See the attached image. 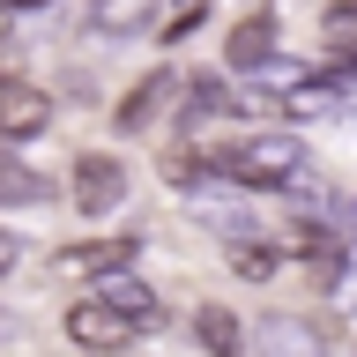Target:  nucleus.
I'll return each instance as SVG.
<instances>
[{
  "mask_svg": "<svg viewBox=\"0 0 357 357\" xmlns=\"http://www.w3.org/2000/svg\"><path fill=\"white\" fill-rule=\"evenodd\" d=\"M52 194H60V186H52L45 172H30L22 156H8V149H0V201H15V208H45Z\"/></svg>",
  "mask_w": 357,
  "mask_h": 357,
  "instance_id": "obj_6",
  "label": "nucleus"
},
{
  "mask_svg": "<svg viewBox=\"0 0 357 357\" xmlns=\"http://www.w3.org/2000/svg\"><path fill=\"white\" fill-rule=\"evenodd\" d=\"M335 305L357 312V245H342V253H335Z\"/></svg>",
  "mask_w": 357,
  "mask_h": 357,
  "instance_id": "obj_13",
  "label": "nucleus"
},
{
  "mask_svg": "<svg viewBox=\"0 0 357 357\" xmlns=\"http://www.w3.org/2000/svg\"><path fill=\"white\" fill-rule=\"evenodd\" d=\"M268 45H275V22H268V15H253V22H238V30H231V60L253 75V67L268 60Z\"/></svg>",
  "mask_w": 357,
  "mask_h": 357,
  "instance_id": "obj_10",
  "label": "nucleus"
},
{
  "mask_svg": "<svg viewBox=\"0 0 357 357\" xmlns=\"http://www.w3.org/2000/svg\"><path fill=\"white\" fill-rule=\"evenodd\" d=\"M15 253H22V245L8 238V231H0V275H8V268H15Z\"/></svg>",
  "mask_w": 357,
  "mask_h": 357,
  "instance_id": "obj_17",
  "label": "nucleus"
},
{
  "mask_svg": "<svg viewBox=\"0 0 357 357\" xmlns=\"http://www.w3.org/2000/svg\"><path fill=\"white\" fill-rule=\"evenodd\" d=\"M164 89H172V75H149V82H142V89H134V97H127V105H119V127H149V112L156 105H164Z\"/></svg>",
  "mask_w": 357,
  "mask_h": 357,
  "instance_id": "obj_11",
  "label": "nucleus"
},
{
  "mask_svg": "<svg viewBox=\"0 0 357 357\" xmlns=\"http://www.w3.org/2000/svg\"><path fill=\"white\" fill-rule=\"evenodd\" d=\"M0 8H38V0H0Z\"/></svg>",
  "mask_w": 357,
  "mask_h": 357,
  "instance_id": "obj_18",
  "label": "nucleus"
},
{
  "mask_svg": "<svg viewBox=\"0 0 357 357\" xmlns=\"http://www.w3.org/2000/svg\"><path fill=\"white\" fill-rule=\"evenodd\" d=\"M97 298H105V305H119L134 320V328H156V320H164V305H156V290L142 283V275H119V268H105V283H97Z\"/></svg>",
  "mask_w": 357,
  "mask_h": 357,
  "instance_id": "obj_5",
  "label": "nucleus"
},
{
  "mask_svg": "<svg viewBox=\"0 0 357 357\" xmlns=\"http://www.w3.org/2000/svg\"><path fill=\"white\" fill-rule=\"evenodd\" d=\"M0 22H8V8H0Z\"/></svg>",
  "mask_w": 357,
  "mask_h": 357,
  "instance_id": "obj_20",
  "label": "nucleus"
},
{
  "mask_svg": "<svg viewBox=\"0 0 357 357\" xmlns=\"http://www.w3.org/2000/svg\"><path fill=\"white\" fill-rule=\"evenodd\" d=\"M194 335L208 342V350H238V320H231L223 305H208V312H201V320H194Z\"/></svg>",
  "mask_w": 357,
  "mask_h": 357,
  "instance_id": "obj_12",
  "label": "nucleus"
},
{
  "mask_svg": "<svg viewBox=\"0 0 357 357\" xmlns=\"http://www.w3.org/2000/svg\"><path fill=\"white\" fill-rule=\"evenodd\" d=\"M0 82H8V60H0Z\"/></svg>",
  "mask_w": 357,
  "mask_h": 357,
  "instance_id": "obj_19",
  "label": "nucleus"
},
{
  "mask_svg": "<svg viewBox=\"0 0 357 357\" xmlns=\"http://www.w3.org/2000/svg\"><path fill=\"white\" fill-rule=\"evenodd\" d=\"M194 112H223V89L216 82H194V89H186V119H194Z\"/></svg>",
  "mask_w": 357,
  "mask_h": 357,
  "instance_id": "obj_16",
  "label": "nucleus"
},
{
  "mask_svg": "<svg viewBox=\"0 0 357 357\" xmlns=\"http://www.w3.org/2000/svg\"><path fill=\"white\" fill-rule=\"evenodd\" d=\"M208 172H223L231 186H268V194H283V186L305 178V142H298V134H253L238 149H216Z\"/></svg>",
  "mask_w": 357,
  "mask_h": 357,
  "instance_id": "obj_1",
  "label": "nucleus"
},
{
  "mask_svg": "<svg viewBox=\"0 0 357 357\" xmlns=\"http://www.w3.org/2000/svg\"><path fill=\"white\" fill-rule=\"evenodd\" d=\"M67 342H82V350H127L134 342V320L105 298H82V305H67Z\"/></svg>",
  "mask_w": 357,
  "mask_h": 357,
  "instance_id": "obj_2",
  "label": "nucleus"
},
{
  "mask_svg": "<svg viewBox=\"0 0 357 357\" xmlns=\"http://www.w3.org/2000/svg\"><path fill=\"white\" fill-rule=\"evenodd\" d=\"M134 261V238H105V245H67L60 253V275H105V268H127Z\"/></svg>",
  "mask_w": 357,
  "mask_h": 357,
  "instance_id": "obj_8",
  "label": "nucleus"
},
{
  "mask_svg": "<svg viewBox=\"0 0 357 357\" xmlns=\"http://www.w3.org/2000/svg\"><path fill=\"white\" fill-rule=\"evenodd\" d=\"M231 268H238V275H253V283H261L268 268H275V253H268V245H231Z\"/></svg>",
  "mask_w": 357,
  "mask_h": 357,
  "instance_id": "obj_15",
  "label": "nucleus"
},
{
  "mask_svg": "<svg viewBox=\"0 0 357 357\" xmlns=\"http://www.w3.org/2000/svg\"><path fill=\"white\" fill-rule=\"evenodd\" d=\"M127 201V164L119 156H82L75 164V208L82 216H112Z\"/></svg>",
  "mask_w": 357,
  "mask_h": 357,
  "instance_id": "obj_3",
  "label": "nucleus"
},
{
  "mask_svg": "<svg viewBox=\"0 0 357 357\" xmlns=\"http://www.w3.org/2000/svg\"><path fill=\"white\" fill-rule=\"evenodd\" d=\"M149 22V0H89V30H112V38H127Z\"/></svg>",
  "mask_w": 357,
  "mask_h": 357,
  "instance_id": "obj_9",
  "label": "nucleus"
},
{
  "mask_svg": "<svg viewBox=\"0 0 357 357\" xmlns=\"http://www.w3.org/2000/svg\"><path fill=\"white\" fill-rule=\"evenodd\" d=\"M201 15H208V0H172V15H164V38H186Z\"/></svg>",
  "mask_w": 357,
  "mask_h": 357,
  "instance_id": "obj_14",
  "label": "nucleus"
},
{
  "mask_svg": "<svg viewBox=\"0 0 357 357\" xmlns=\"http://www.w3.org/2000/svg\"><path fill=\"white\" fill-rule=\"evenodd\" d=\"M253 350H290V357H312V350H320V328H312V320H283V312H275V320H261V328H253Z\"/></svg>",
  "mask_w": 357,
  "mask_h": 357,
  "instance_id": "obj_7",
  "label": "nucleus"
},
{
  "mask_svg": "<svg viewBox=\"0 0 357 357\" xmlns=\"http://www.w3.org/2000/svg\"><path fill=\"white\" fill-rule=\"evenodd\" d=\"M52 127V97L30 82H0V142H38Z\"/></svg>",
  "mask_w": 357,
  "mask_h": 357,
  "instance_id": "obj_4",
  "label": "nucleus"
}]
</instances>
